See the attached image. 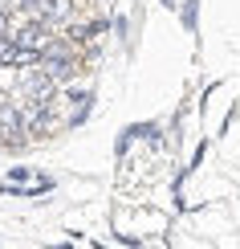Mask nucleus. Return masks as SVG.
I'll list each match as a JSON object with an SVG mask.
<instances>
[{
	"label": "nucleus",
	"instance_id": "1",
	"mask_svg": "<svg viewBox=\"0 0 240 249\" xmlns=\"http://www.w3.org/2000/svg\"><path fill=\"white\" fill-rule=\"evenodd\" d=\"M0 135H8V139L25 135V110L13 102H0Z\"/></svg>",
	"mask_w": 240,
	"mask_h": 249
},
{
	"label": "nucleus",
	"instance_id": "2",
	"mask_svg": "<svg viewBox=\"0 0 240 249\" xmlns=\"http://www.w3.org/2000/svg\"><path fill=\"white\" fill-rule=\"evenodd\" d=\"M69 13H74V0H45L41 4V20L45 25H65Z\"/></svg>",
	"mask_w": 240,
	"mask_h": 249
},
{
	"label": "nucleus",
	"instance_id": "3",
	"mask_svg": "<svg viewBox=\"0 0 240 249\" xmlns=\"http://www.w3.org/2000/svg\"><path fill=\"white\" fill-rule=\"evenodd\" d=\"M13 41H16L20 49H41V45H45V20H41V25H25V29H16Z\"/></svg>",
	"mask_w": 240,
	"mask_h": 249
},
{
	"label": "nucleus",
	"instance_id": "4",
	"mask_svg": "<svg viewBox=\"0 0 240 249\" xmlns=\"http://www.w3.org/2000/svg\"><path fill=\"white\" fill-rule=\"evenodd\" d=\"M45 74L53 78V82H61V78H69V74H74V61H69V57H61L57 49H45Z\"/></svg>",
	"mask_w": 240,
	"mask_h": 249
}]
</instances>
